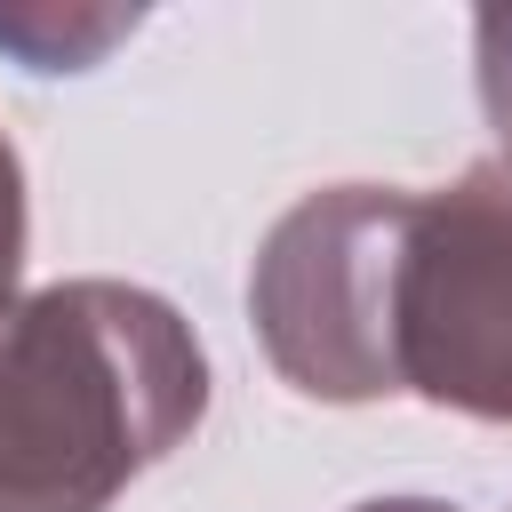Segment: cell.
I'll return each mask as SVG.
<instances>
[{"instance_id":"1","label":"cell","mask_w":512,"mask_h":512,"mask_svg":"<svg viewBox=\"0 0 512 512\" xmlns=\"http://www.w3.org/2000/svg\"><path fill=\"white\" fill-rule=\"evenodd\" d=\"M208 416L192 320L136 280H48L0 312V512H112Z\"/></svg>"},{"instance_id":"2","label":"cell","mask_w":512,"mask_h":512,"mask_svg":"<svg viewBox=\"0 0 512 512\" xmlns=\"http://www.w3.org/2000/svg\"><path fill=\"white\" fill-rule=\"evenodd\" d=\"M408 184L304 192L248 264V320L272 376L328 408L400 400L392 384V248Z\"/></svg>"},{"instance_id":"3","label":"cell","mask_w":512,"mask_h":512,"mask_svg":"<svg viewBox=\"0 0 512 512\" xmlns=\"http://www.w3.org/2000/svg\"><path fill=\"white\" fill-rule=\"evenodd\" d=\"M392 384L440 416L512 424V168L408 192L392 248Z\"/></svg>"},{"instance_id":"4","label":"cell","mask_w":512,"mask_h":512,"mask_svg":"<svg viewBox=\"0 0 512 512\" xmlns=\"http://www.w3.org/2000/svg\"><path fill=\"white\" fill-rule=\"evenodd\" d=\"M120 32H136L120 8H0V48L24 72H88Z\"/></svg>"},{"instance_id":"5","label":"cell","mask_w":512,"mask_h":512,"mask_svg":"<svg viewBox=\"0 0 512 512\" xmlns=\"http://www.w3.org/2000/svg\"><path fill=\"white\" fill-rule=\"evenodd\" d=\"M472 80H480V112L496 128V152L512 168V8L472 16Z\"/></svg>"},{"instance_id":"6","label":"cell","mask_w":512,"mask_h":512,"mask_svg":"<svg viewBox=\"0 0 512 512\" xmlns=\"http://www.w3.org/2000/svg\"><path fill=\"white\" fill-rule=\"evenodd\" d=\"M24 248H32V200H24V160L0 128V312L24 296Z\"/></svg>"},{"instance_id":"7","label":"cell","mask_w":512,"mask_h":512,"mask_svg":"<svg viewBox=\"0 0 512 512\" xmlns=\"http://www.w3.org/2000/svg\"><path fill=\"white\" fill-rule=\"evenodd\" d=\"M352 512H464V504H448V496H368Z\"/></svg>"}]
</instances>
